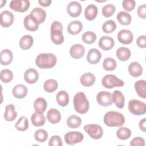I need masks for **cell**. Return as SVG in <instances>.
<instances>
[{
  "instance_id": "obj_1",
  "label": "cell",
  "mask_w": 146,
  "mask_h": 146,
  "mask_svg": "<svg viewBox=\"0 0 146 146\" xmlns=\"http://www.w3.org/2000/svg\"><path fill=\"white\" fill-rule=\"evenodd\" d=\"M104 123L110 127H121L125 123L124 115L117 111H108L104 116Z\"/></svg>"
},
{
  "instance_id": "obj_2",
  "label": "cell",
  "mask_w": 146,
  "mask_h": 146,
  "mask_svg": "<svg viewBox=\"0 0 146 146\" xmlns=\"http://www.w3.org/2000/svg\"><path fill=\"white\" fill-rule=\"evenodd\" d=\"M57 62L56 56L51 53H42L35 59L36 65L40 68H51L55 66Z\"/></svg>"
},
{
  "instance_id": "obj_3",
  "label": "cell",
  "mask_w": 146,
  "mask_h": 146,
  "mask_svg": "<svg viewBox=\"0 0 146 146\" xmlns=\"http://www.w3.org/2000/svg\"><path fill=\"white\" fill-rule=\"evenodd\" d=\"M73 104L75 110L79 113L84 114L89 110V102L83 92H79L75 94L73 99Z\"/></svg>"
},
{
  "instance_id": "obj_4",
  "label": "cell",
  "mask_w": 146,
  "mask_h": 146,
  "mask_svg": "<svg viewBox=\"0 0 146 146\" xmlns=\"http://www.w3.org/2000/svg\"><path fill=\"white\" fill-rule=\"evenodd\" d=\"M63 26L62 23L57 21H54L50 28L51 39L55 44H61L64 41V36L62 33Z\"/></svg>"
},
{
  "instance_id": "obj_5",
  "label": "cell",
  "mask_w": 146,
  "mask_h": 146,
  "mask_svg": "<svg viewBox=\"0 0 146 146\" xmlns=\"http://www.w3.org/2000/svg\"><path fill=\"white\" fill-rule=\"evenodd\" d=\"M102 86L108 89H111L115 87H122L124 85V82L116 76L112 74L105 75L102 80Z\"/></svg>"
},
{
  "instance_id": "obj_6",
  "label": "cell",
  "mask_w": 146,
  "mask_h": 146,
  "mask_svg": "<svg viewBox=\"0 0 146 146\" xmlns=\"http://www.w3.org/2000/svg\"><path fill=\"white\" fill-rule=\"evenodd\" d=\"M129 111L134 115H143L146 112L144 102L136 99H132L128 103Z\"/></svg>"
},
{
  "instance_id": "obj_7",
  "label": "cell",
  "mask_w": 146,
  "mask_h": 146,
  "mask_svg": "<svg viewBox=\"0 0 146 146\" xmlns=\"http://www.w3.org/2000/svg\"><path fill=\"white\" fill-rule=\"evenodd\" d=\"M84 130L88 135L94 139H99L103 135V129L102 127L96 124H91L85 125L83 127Z\"/></svg>"
},
{
  "instance_id": "obj_8",
  "label": "cell",
  "mask_w": 146,
  "mask_h": 146,
  "mask_svg": "<svg viewBox=\"0 0 146 146\" xmlns=\"http://www.w3.org/2000/svg\"><path fill=\"white\" fill-rule=\"evenodd\" d=\"M64 138L67 144L72 145L82 141L84 136L80 132L70 131L65 134Z\"/></svg>"
},
{
  "instance_id": "obj_9",
  "label": "cell",
  "mask_w": 146,
  "mask_h": 146,
  "mask_svg": "<svg viewBox=\"0 0 146 146\" xmlns=\"http://www.w3.org/2000/svg\"><path fill=\"white\" fill-rule=\"evenodd\" d=\"M30 3L28 0H13L10 3V7L15 11L23 13L30 7Z\"/></svg>"
},
{
  "instance_id": "obj_10",
  "label": "cell",
  "mask_w": 146,
  "mask_h": 146,
  "mask_svg": "<svg viewBox=\"0 0 146 146\" xmlns=\"http://www.w3.org/2000/svg\"><path fill=\"white\" fill-rule=\"evenodd\" d=\"M96 100L99 105L103 107L111 106L112 103V94L107 91H100L96 95Z\"/></svg>"
},
{
  "instance_id": "obj_11",
  "label": "cell",
  "mask_w": 146,
  "mask_h": 146,
  "mask_svg": "<svg viewBox=\"0 0 146 146\" xmlns=\"http://www.w3.org/2000/svg\"><path fill=\"white\" fill-rule=\"evenodd\" d=\"M119 42L124 44H128L133 40V35L131 31L128 29H123L119 31L117 35Z\"/></svg>"
},
{
  "instance_id": "obj_12",
  "label": "cell",
  "mask_w": 146,
  "mask_h": 146,
  "mask_svg": "<svg viewBox=\"0 0 146 146\" xmlns=\"http://www.w3.org/2000/svg\"><path fill=\"white\" fill-rule=\"evenodd\" d=\"M0 24L3 27L10 26L14 20V16L12 12L9 10H4L1 12L0 15Z\"/></svg>"
},
{
  "instance_id": "obj_13",
  "label": "cell",
  "mask_w": 146,
  "mask_h": 146,
  "mask_svg": "<svg viewBox=\"0 0 146 146\" xmlns=\"http://www.w3.org/2000/svg\"><path fill=\"white\" fill-rule=\"evenodd\" d=\"M82 7L80 3L76 1L70 2L67 6V12L71 17H79L82 12Z\"/></svg>"
},
{
  "instance_id": "obj_14",
  "label": "cell",
  "mask_w": 146,
  "mask_h": 146,
  "mask_svg": "<svg viewBox=\"0 0 146 146\" xmlns=\"http://www.w3.org/2000/svg\"><path fill=\"white\" fill-rule=\"evenodd\" d=\"M30 15L38 24L43 23L46 17V11L40 7H35L31 11Z\"/></svg>"
},
{
  "instance_id": "obj_15",
  "label": "cell",
  "mask_w": 146,
  "mask_h": 146,
  "mask_svg": "<svg viewBox=\"0 0 146 146\" xmlns=\"http://www.w3.org/2000/svg\"><path fill=\"white\" fill-rule=\"evenodd\" d=\"M23 78L27 83L34 84L39 79V73L34 68H30L25 72Z\"/></svg>"
},
{
  "instance_id": "obj_16",
  "label": "cell",
  "mask_w": 146,
  "mask_h": 146,
  "mask_svg": "<svg viewBox=\"0 0 146 146\" xmlns=\"http://www.w3.org/2000/svg\"><path fill=\"white\" fill-rule=\"evenodd\" d=\"M102 58L101 52L96 48H93L90 49L87 54L86 59L88 63L92 64H97Z\"/></svg>"
},
{
  "instance_id": "obj_17",
  "label": "cell",
  "mask_w": 146,
  "mask_h": 146,
  "mask_svg": "<svg viewBox=\"0 0 146 146\" xmlns=\"http://www.w3.org/2000/svg\"><path fill=\"white\" fill-rule=\"evenodd\" d=\"M85 53V48L81 44H75L70 49V54L74 59H78L82 58Z\"/></svg>"
},
{
  "instance_id": "obj_18",
  "label": "cell",
  "mask_w": 146,
  "mask_h": 146,
  "mask_svg": "<svg viewBox=\"0 0 146 146\" xmlns=\"http://www.w3.org/2000/svg\"><path fill=\"white\" fill-rule=\"evenodd\" d=\"M115 42L112 38L109 36H103L99 40L98 45L100 48L104 51H108L112 49L114 46Z\"/></svg>"
},
{
  "instance_id": "obj_19",
  "label": "cell",
  "mask_w": 146,
  "mask_h": 146,
  "mask_svg": "<svg viewBox=\"0 0 146 146\" xmlns=\"http://www.w3.org/2000/svg\"><path fill=\"white\" fill-rule=\"evenodd\" d=\"M28 90L27 87L22 84H18L15 85L12 90V94L13 96L17 99L24 98L27 94Z\"/></svg>"
},
{
  "instance_id": "obj_20",
  "label": "cell",
  "mask_w": 146,
  "mask_h": 146,
  "mask_svg": "<svg viewBox=\"0 0 146 146\" xmlns=\"http://www.w3.org/2000/svg\"><path fill=\"white\" fill-rule=\"evenodd\" d=\"M46 117L50 123L55 124L60 121L61 115L57 109L51 108L47 111Z\"/></svg>"
},
{
  "instance_id": "obj_21",
  "label": "cell",
  "mask_w": 146,
  "mask_h": 146,
  "mask_svg": "<svg viewBox=\"0 0 146 146\" xmlns=\"http://www.w3.org/2000/svg\"><path fill=\"white\" fill-rule=\"evenodd\" d=\"M128 72L130 75L133 77H138L143 73V67L137 62H133L128 66Z\"/></svg>"
},
{
  "instance_id": "obj_22",
  "label": "cell",
  "mask_w": 146,
  "mask_h": 146,
  "mask_svg": "<svg viewBox=\"0 0 146 146\" xmlns=\"http://www.w3.org/2000/svg\"><path fill=\"white\" fill-rule=\"evenodd\" d=\"M17 116V112L15 111L14 105L9 104L5 107V112L4 113V119L7 121H12L14 120Z\"/></svg>"
},
{
  "instance_id": "obj_23",
  "label": "cell",
  "mask_w": 146,
  "mask_h": 146,
  "mask_svg": "<svg viewBox=\"0 0 146 146\" xmlns=\"http://www.w3.org/2000/svg\"><path fill=\"white\" fill-rule=\"evenodd\" d=\"M83 29V25L79 21H73L70 22L67 26V31L71 35L79 34Z\"/></svg>"
},
{
  "instance_id": "obj_24",
  "label": "cell",
  "mask_w": 146,
  "mask_h": 146,
  "mask_svg": "<svg viewBox=\"0 0 146 146\" xmlns=\"http://www.w3.org/2000/svg\"><path fill=\"white\" fill-rule=\"evenodd\" d=\"M112 100L117 108L121 109L124 107L125 98L121 91L119 90H115L113 92Z\"/></svg>"
},
{
  "instance_id": "obj_25",
  "label": "cell",
  "mask_w": 146,
  "mask_h": 146,
  "mask_svg": "<svg viewBox=\"0 0 146 146\" xmlns=\"http://www.w3.org/2000/svg\"><path fill=\"white\" fill-rule=\"evenodd\" d=\"M23 25L25 28L30 31H35L38 29L39 25L29 14L26 15L23 20Z\"/></svg>"
},
{
  "instance_id": "obj_26",
  "label": "cell",
  "mask_w": 146,
  "mask_h": 146,
  "mask_svg": "<svg viewBox=\"0 0 146 146\" xmlns=\"http://www.w3.org/2000/svg\"><path fill=\"white\" fill-rule=\"evenodd\" d=\"M13 53L9 49H3L0 54V62L2 65L6 66L10 64L13 60Z\"/></svg>"
},
{
  "instance_id": "obj_27",
  "label": "cell",
  "mask_w": 146,
  "mask_h": 146,
  "mask_svg": "<svg viewBox=\"0 0 146 146\" xmlns=\"http://www.w3.org/2000/svg\"><path fill=\"white\" fill-rule=\"evenodd\" d=\"M98 7L95 5H88L84 10V16L88 21L94 20L98 15Z\"/></svg>"
},
{
  "instance_id": "obj_28",
  "label": "cell",
  "mask_w": 146,
  "mask_h": 146,
  "mask_svg": "<svg viewBox=\"0 0 146 146\" xmlns=\"http://www.w3.org/2000/svg\"><path fill=\"white\" fill-rule=\"evenodd\" d=\"M135 89L138 96L141 98H146V82L145 80H139L134 84Z\"/></svg>"
},
{
  "instance_id": "obj_29",
  "label": "cell",
  "mask_w": 146,
  "mask_h": 146,
  "mask_svg": "<svg viewBox=\"0 0 146 146\" xmlns=\"http://www.w3.org/2000/svg\"><path fill=\"white\" fill-rule=\"evenodd\" d=\"M95 82V75L91 72H86L83 74L80 78V83L85 87H90L92 86Z\"/></svg>"
},
{
  "instance_id": "obj_30",
  "label": "cell",
  "mask_w": 146,
  "mask_h": 146,
  "mask_svg": "<svg viewBox=\"0 0 146 146\" xmlns=\"http://www.w3.org/2000/svg\"><path fill=\"white\" fill-rule=\"evenodd\" d=\"M47 106L46 100L43 98H38L34 102V108L35 112L43 113Z\"/></svg>"
},
{
  "instance_id": "obj_31",
  "label": "cell",
  "mask_w": 146,
  "mask_h": 146,
  "mask_svg": "<svg viewBox=\"0 0 146 146\" xmlns=\"http://www.w3.org/2000/svg\"><path fill=\"white\" fill-rule=\"evenodd\" d=\"M131 51L130 50L125 47H121L117 49L116 52V55L119 60L121 61H127L129 59L131 56Z\"/></svg>"
},
{
  "instance_id": "obj_32",
  "label": "cell",
  "mask_w": 146,
  "mask_h": 146,
  "mask_svg": "<svg viewBox=\"0 0 146 146\" xmlns=\"http://www.w3.org/2000/svg\"><path fill=\"white\" fill-rule=\"evenodd\" d=\"M58 104L61 107H66L69 103V95L66 91H60L56 95Z\"/></svg>"
},
{
  "instance_id": "obj_33",
  "label": "cell",
  "mask_w": 146,
  "mask_h": 146,
  "mask_svg": "<svg viewBox=\"0 0 146 146\" xmlns=\"http://www.w3.org/2000/svg\"><path fill=\"white\" fill-rule=\"evenodd\" d=\"M34 43V39L30 35L23 36L19 40V46L22 50H27L31 47Z\"/></svg>"
},
{
  "instance_id": "obj_34",
  "label": "cell",
  "mask_w": 146,
  "mask_h": 146,
  "mask_svg": "<svg viewBox=\"0 0 146 146\" xmlns=\"http://www.w3.org/2000/svg\"><path fill=\"white\" fill-rule=\"evenodd\" d=\"M31 121L34 126L40 127L44 124L46 118L43 113L34 112L31 116Z\"/></svg>"
},
{
  "instance_id": "obj_35",
  "label": "cell",
  "mask_w": 146,
  "mask_h": 146,
  "mask_svg": "<svg viewBox=\"0 0 146 146\" xmlns=\"http://www.w3.org/2000/svg\"><path fill=\"white\" fill-rule=\"evenodd\" d=\"M67 126L70 128H77L79 127L82 124V119L80 117L75 115H70L66 121Z\"/></svg>"
},
{
  "instance_id": "obj_36",
  "label": "cell",
  "mask_w": 146,
  "mask_h": 146,
  "mask_svg": "<svg viewBox=\"0 0 146 146\" xmlns=\"http://www.w3.org/2000/svg\"><path fill=\"white\" fill-rule=\"evenodd\" d=\"M116 18L117 21L123 25H128L131 23L132 17L131 15L125 11H120L117 13Z\"/></svg>"
},
{
  "instance_id": "obj_37",
  "label": "cell",
  "mask_w": 146,
  "mask_h": 146,
  "mask_svg": "<svg viewBox=\"0 0 146 146\" xmlns=\"http://www.w3.org/2000/svg\"><path fill=\"white\" fill-rule=\"evenodd\" d=\"M58 87V82L56 80L50 79L46 80L43 84V88L47 92L51 93L57 90Z\"/></svg>"
},
{
  "instance_id": "obj_38",
  "label": "cell",
  "mask_w": 146,
  "mask_h": 146,
  "mask_svg": "<svg viewBox=\"0 0 146 146\" xmlns=\"http://www.w3.org/2000/svg\"><path fill=\"white\" fill-rule=\"evenodd\" d=\"M29 120L28 119L24 116L20 117L18 120L15 124V128L19 131H26L29 128Z\"/></svg>"
},
{
  "instance_id": "obj_39",
  "label": "cell",
  "mask_w": 146,
  "mask_h": 146,
  "mask_svg": "<svg viewBox=\"0 0 146 146\" xmlns=\"http://www.w3.org/2000/svg\"><path fill=\"white\" fill-rule=\"evenodd\" d=\"M117 66L116 60L111 57L106 58L103 62V67L106 71H113Z\"/></svg>"
},
{
  "instance_id": "obj_40",
  "label": "cell",
  "mask_w": 146,
  "mask_h": 146,
  "mask_svg": "<svg viewBox=\"0 0 146 146\" xmlns=\"http://www.w3.org/2000/svg\"><path fill=\"white\" fill-rule=\"evenodd\" d=\"M82 39L84 43L88 44H91L95 42L96 39V35L92 31H86L83 34Z\"/></svg>"
},
{
  "instance_id": "obj_41",
  "label": "cell",
  "mask_w": 146,
  "mask_h": 146,
  "mask_svg": "<svg viewBox=\"0 0 146 146\" xmlns=\"http://www.w3.org/2000/svg\"><path fill=\"white\" fill-rule=\"evenodd\" d=\"M131 135V131L127 127L119 128L116 131V136L120 140H127Z\"/></svg>"
},
{
  "instance_id": "obj_42",
  "label": "cell",
  "mask_w": 146,
  "mask_h": 146,
  "mask_svg": "<svg viewBox=\"0 0 146 146\" xmlns=\"http://www.w3.org/2000/svg\"><path fill=\"white\" fill-rule=\"evenodd\" d=\"M116 29V24L113 20H108L104 22L102 26V30L107 34L112 33Z\"/></svg>"
},
{
  "instance_id": "obj_43",
  "label": "cell",
  "mask_w": 146,
  "mask_h": 146,
  "mask_svg": "<svg viewBox=\"0 0 146 146\" xmlns=\"http://www.w3.org/2000/svg\"><path fill=\"white\" fill-rule=\"evenodd\" d=\"M0 79L3 83H8L13 80V74L12 71L9 69L2 70L0 72Z\"/></svg>"
},
{
  "instance_id": "obj_44",
  "label": "cell",
  "mask_w": 146,
  "mask_h": 146,
  "mask_svg": "<svg viewBox=\"0 0 146 146\" xmlns=\"http://www.w3.org/2000/svg\"><path fill=\"white\" fill-rule=\"evenodd\" d=\"M34 138L37 141L43 143L48 139V133L44 129H39L35 132Z\"/></svg>"
},
{
  "instance_id": "obj_45",
  "label": "cell",
  "mask_w": 146,
  "mask_h": 146,
  "mask_svg": "<svg viewBox=\"0 0 146 146\" xmlns=\"http://www.w3.org/2000/svg\"><path fill=\"white\" fill-rule=\"evenodd\" d=\"M116 7L112 4H107L104 6L102 10V13L104 17H111L115 12Z\"/></svg>"
},
{
  "instance_id": "obj_46",
  "label": "cell",
  "mask_w": 146,
  "mask_h": 146,
  "mask_svg": "<svg viewBox=\"0 0 146 146\" xmlns=\"http://www.w3.org/2000/svg\"><path fill=\"white\" fill-rule=\"evenodd\" d=\"M122 6L125 11H131L136 6V2L134 0H124L122 2Z\"/></svg>"
},
{
  "instance_id": "obj_47",
  "label": "cell",
  "mask_w": 146,
  "mask_h": 146,
  "mask_svg": "<svg viewBox=\"0 0 146 146\" xmlns=\"http://www.w3.org/2000/svg\"><path fill=\"white\" fill-rule=\"evenodd\" d=\"M62 139L58 135L52 136L48 141V145L50 146H62Z\"/></svg>"
},
{
  "instance_id": "obj_48",
  "label": "cell",
  "mask_w": 146,
  "mask_h": 146,
  "mask_svg": "<svg viewBox=\"0 0 146 146\" xmlns=\"http://www.w3.org/2000/svg\"><path fill=\"white\" fill-rule=\"evenodd\" d=\"M131 146H144L145 141L144 139L140 137H136L133 138L130 142Z\"/></svg>"
},
{
  "instance_id": "obj_49",
  "label": "cell",
  "mask_w": 146,
  "mask_h": 146,
  "mask_svg": "<svg viewBox=\"0 0 146 146\" xmlns=\"http://www.w3.org/2000/svg\"><path fill=\"white\" fill-rule=\"evenodd\" d=\"M137 13L139 17H140L142 19H145L146 18V5L145 4H143L139 6Z\"/></svg>"
},
{
  "instance_id": "obj_50",
  "label": "cell",
  "mask_w": 146,
  "mask_h": 146,
  "mask_svg": "<svg viewBox=\"0 0 146 146\" xmlns=\"http://www.w3.org/2000/svg\"><path fill=\"white\" fill-rule=\"evenodd\" d=\"M136 44L140 48H145L146 43H145V36L141 35L137 38Z\"/></svg>"
},
{
  "instance_id": "obj_51",
  "label": "cell",
  "mask_w": 146,
  "mask_h": 146,
  "mask_svg": "<svg viewBox=\"0 0 146 146\" xmlns=\"http://www.w3.org/2000/svg\"><path fill=\"white\" fill-rule=\"evenodd\" d=\"M139 127L140 130L143 132L146 131V118H143L139 121Z\"/></svg>"
},
{
  "instance_id": "obj_52",
  "label": "cell",
  "mask_w": 146,
  "mask_h": 146,
  "mask_svg": "<svg viewBox=\"0 0 146 146\" xmlns=\"http://www.w3.org/2000/svg\"><path fill=\"white\" fill-rule=\"evenodd\" d=\"M51 0H39L38 3L40 5L43 7L49 6L51 3Z\"/></svg>"
}]
</instances>
